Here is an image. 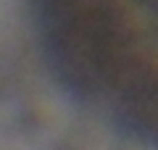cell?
<instances>
[{
	"instance_id": "6da1fadb",
	"label": "cell",
	"mask_w": 158,
	"mask_h": 150,
	"mask_svg": "<svg viewBox=\"0 0 158 150\" xmlns=\"http://www.w3.org/2000/svg\"><path fill=\"white\" fill-rule=\"evenodd\" d=\"M53 8L87 74L127 100L158 98V0H53Z\"/></svg>"
}]
</instances>
